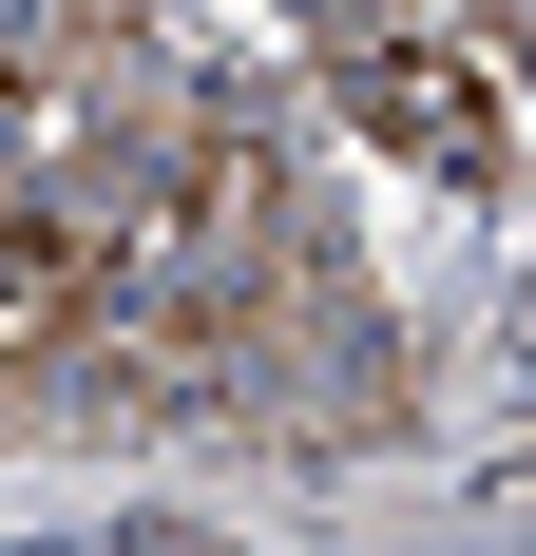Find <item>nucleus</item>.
Instances as JSON below:
<instances>
[{"label":"nucleus","instance_id":"obj_1","mask_svg":"<svg viewBox=\"0 0 536 556\" xmlns=\"http://www.w3.org/2000/svg\"><path fill=\"white\" fill-rule=\"evenodd\" d=\"M345 115H365L403 173H441V192H518V58L498 39L365 20V39H345Z\"/></svg>","mask_w":536,"mask_h":556}]
</instances>
